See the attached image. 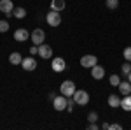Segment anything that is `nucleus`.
Segmentation results:
<instances>
[{"mask_svg":"<svg viewBox=\"0 0 131 130\" xmlns=\"http://www.w3.org/2000/svg\"><path fill=\"white\" fill-rule=\"evenodd\" d=\"M60 93L61 95H65V97H73V93H75V83L70 79L63 81L60 86Z\"/></svg>","mask_w":131,"mask_h":130,"instance_id":"nucleus-1","label":"nucleus"},{"mask_svg":"<svg viewBox=\"0 0 131 130\" xmlns=\"http://www.w3.org/2000/svg\"><path fill=\"white\" fill-rule=\"evenodd\" d=\"M73 102L79 104V106L89 104V93H88L86 90H77L75 93H73Z\"/></svg>","mask_w":131,"mask_h":130,"instance_id":"nucleus-2","label":"nucleus"},{"mask_svg":"<svg viewBox=\"0 0 131 130\" xmlns=\"http://www.w3.org/2000/svg\"><path fill=\"white\" fill-rule=\"evenodd\" d=\"M30 39H31V42H33V46H40V44H44L46 33H44L42 28H35V30L30 33Z\"/></svg>","mask_w":131,"mask_h":130,"instance_id":"nucleus-3","label":"nucleus"},{"mask_svg":"<svg viewBox=\"0 0 131 130\" xmlns=\"http://www.w3.org/2000/svg\"><path fill=\"white\" fill-rule=\"evenodd\" d=\"M46 21H47V25H51V27H60V25H61L60 12H58V11H51V12H47Z\"/></svg>","mask_w":131,"mask_h":130,"instance_id":"nucleus-4","label":"nucleus"},{"mask_svg":"<svg viewBox=\"0 0 131 130\" xmlns=\"http://www.w3.org/2000/svg\"><path fill=\"white\" fill-rule=\"evenodd\" d=\"M67 104H68V97H65V95H60V97H56L52 100V106H54L56 111H65L67 109Z\"/></svg>","mask_w":131,"mask_h":130,"instance_id":"nucleus-5","label":"nucleus"},{"mask_svg":"<svg viewBox=\"0 0 131 130\" xmlns=\"http://www.w3.org/2000/svg\"><path fill=\"white\" fill-rule=\"evenodd\" d=\"M96 62H98V58H96L94 55H84V56L81 58V65L86 67V69H91V67L96 65Z\"/></svg>","mask_w":131,"mask_h":130,"instance_id":"nucleus-6","label":"nucleus"},{"mask_svg":"<svg viewBox=\"0 0 131 130\" xmlns=\"http://www.w3.org/2000/svg\"><path fill=\"white\" fill-rule=\"evenodd\" d=\"M0 11H2L5 16H10L12 11H14V4H12V0H0Z\"/></svg>","mask_w":131,"mask_h":130,"instance_id":"nucleus-7","label":"nucleus"},{"mask_svg":"<svg viewBox=\"0 0 131 130\" xmlns=\"http://www.w3.org/2000/svg\"><path fill=\"white\" fill-rule=\"evenodd\" d=\"M39 55L44 60H49V58H52V48L47 46V44H40L39 46Z\"/></svg>","mask_w":131,"mask_h":130,"instance_id":"nucleus-8","label":"nucleus"},{"mask_svg":"<svg viewBox=\"0 0 131 130\" xmlns=\"http://www.w3.org/2000/svg\"><path fill=\"white\" fill-rule=\"evenodd\" d=\"M51 67H52L54 72H63V70L67 69V63H65L63 58H54V60L51 62Z\"/></svg>","mask_w":131,"mask_h":130,"instance_id":"nucleus-9","label":"nucleus"},{"mask_svg":"<svg viewBox=\"0 0 131 130\" xmlns=\"http://www.w3.org/2000/svg\"><path fill=\"white\" fill-rule=\"evenodd\" d=\"M14 39L18 40V42H23V40L30 39V32L26 30V28H18L16 33H14Z\"/></svg>","mask_w":131,"mask_h":130,"instance_id":"nucleus-10","label":"nucleus"},{"mask_svg":"<svg viewBox=\"0 0 131 130\" xmlns=\"http://www.w3.org/2000/svg\"><path fill=\"white\" fill-rule=\"evenodd\" d=\"M91 76L94 77V79H103V76H105V69L101 67V65H94V67H91Z\"/></svg>","mask_w":131,"mask_h":130,"instance_id":"nucleus-11","label":"nucleus"},{"mask_svg":"<svg viewBox=\"0 0 131 130\" xmlns=\"http://www.w3.org/2000/svg\"><path fill=\"white\" fill-rule=\"evenodd\" d=\"M21 67H23V69L25 70H35L37 69V62L33 60V58H25V60L21 62Z\"/></svg>","mask_w":131,"mask_h":130,"instance_id":"nucleus-12","label":"nucleus"},{"mask_svg":"<svg viewBox=\"0 0 131 130\" xmlns=\"http://www.w3.org/2000/svg\"><path fill=\"white\" fill-rule=\"evenodd\" d=\"M65 9V0H51V11H61Z\"/></svg>","mask_w":131,"mask_h":130,"instance_id":"nucleus-13","label":"nucleus"},{"mask_svg":"<svg viewBox=\"0 0 131 130\" xmlns=\"http://www.w3.org/2000/svg\"><path fill=\"white\" fill-rule=\"evenodd\" d=\"M119 91L122 95H129L131 93V83L126 81V83H119Z\"/></svg>","mask_w":131,"mask_h":130,"instance_id":"nucleus-14","label":"nucleus"},{"mask_svg":"<svg viewBox=\"0 0 131 130\" xmlns=\"http://www.w3.org/2000/svg\"><path fill=\"white\" fill-rule=\"evenodd\" d=\"M121 107L124 111H131V93L129 95H124V99L121 100Z\"/></svg>","mask_w":131,"mask_h":130,"instance_id":"nucleus-15","label":"nucleus"},{"mask_svg":"<svg viewBox=\"0 0 131 130\" xmlns=\"http://www.w3.org/2000/svg\"><path fill=\"white\" fill-rule=\"evenodd\" d=\"M9 62L12 63V65H19L21 62H23V56H21V53H10Z\"/></svg>","mask_w":131,"mask_h":130,"instance_id":"nucleus-16","label":"nucleus"},{"mask_svg":"<svg viewBox=\"0 0 131 130\" xmlns=\"http://www.w3.org/2000/svg\"><path fill=\"white\" fill-rule=\"evenodd\" d=\"M12 14H14V16H16L18 20H23V18L26 16V9H23V7H14Z\"/></svg>","mask_w":131,"mask_h":130,"instance_id":"nucleus-17","label":"nucleus"},{"mask_svg":"<svg viewBox=\"0 0 131 130\" xmlns=\"http://www.w3.org/2000/svg\"><path fill=\"white\" fill-rule=\"evenodd\" d=\"M108 106H110V107H119V106H121V99H119L117 95H110V97H108Z\"/></svg>","mask_w":131,"mask_h":130,"instance_id":"nucleus-18","label":"nucleus"},{"mask_svg":"<svg viewBox=\"0 0 131 130\" xmlns=\"http://www.w3.org/2000/svg\"><path fill=\"white\" fill-rule=\"evenodd\" d=\"M121 70H122V74H129L131 72V62H126V63H122V67H121Z\"/></svg>","mask_w":131,"mask_h":130,"instance_id":"nucleus-19","label":"nucleus"},{"mask_svg":"<svg viewBox=\"0 0 131 130\" xmlns=\"http://www.w3.org/2000/svg\"><path fill=\"white\" fill-rule=\"evenodd\" d=\"M7 30H9V23L5 20H0V33H5Z\"/></svg>","mask_w":131,"mask_h":130,"instance_id":"nucleus-20","label":"nucleus"},{"mask_svg":"<svg viewBox=\"0 0 131 130\" xmlns=\"http://www.w3.org/2000/svg\"><path fill=\"white\" fill-rule=\"evenodd\" d=\"M88 120H89V123H96V120H98V112H96V111H91L89 114H88Z\"/></svg>","mask_w":131,"mask_h":130,"instance_id":"nucleus-21","label":"nucleus"},{"mask_svg":"<svg viewBox=\"0 0 131 130\" xmlns=\"http://www.w3.org/2000/svg\"><path fill=\"white\" fill-rule=\"evenodd\" d=\"M119 83H121V77H119L117 74L110 76V84H112V86H119Z\"/></svg>","mask_w":131,"mask_h":130,"instance_id":"nucleus-22","label":"nucleus"},{"mask_svg":"<svg viewBox=\"0 0 131 130\" xmlns=\"http://www.w3.org/2000/svg\"><path fill=\"white\" fill-rule=\"evenodd\" d=\"M119 5V0H107V7L108 9H117Z\"/></svg>","mask_w":131,"mask_h":130,"instance_id":"nucleus-23","label":"nucleus"},{"mask_svg":"<svg viewBox=\"0 0 131 130\" xmlns=\"http://www.w3.org/2000/svg\"><path fill=\"white\" fill-rule=\"evenodd\" d=\"M124 60H126V62H131V46L124 49Z\"/></svg>","mask_w":131,"mask_h":130,"instance_id":"nucleus-24","label":"nucleus"},{"mask_svg":"<svg viewBox=\"0 0 131 130\" xmlns=\"http://www.w3.org/2000/svg\"><path fill=\"white\" fill-rule=\"evenodd\" d=\"M72 109H73V100L68 99V104H67V111H72Z\"/></svg>","mask_w":131,"mask_h":130,"instance_id":"nucleus-25","label":"nucleus"},{"mask_svg":"<svg viewBox=\"0 0 131 130\" xmlns=\"http://www.w3.org/2000/svg\"><path fill=\"white\" fill-rule=\"evenodd\" d=\"M122 127L119 125V123H114V125H110V130H121Z\"/></svg>","mask_w":131,"mask_h":130,"instance_id":"nucleus-26","label":"nucleus"},{"mask_svg":"<svg viewBox=\"0 0 131 130\" xmlns=\"http://www.w3.org/2000/svg\"><path fill=\"white\" fill-rule=\"evenodd\" d=\"M37 53H39V48H33V46H31L30 48V55H37Z\"/></svg>","mask_w":131,"mask_h":130,"instance_id":"nucleus-27","label":"nucleus"},{"mask_svg":"<svg viewBox=\"0 0 131 130\" xmlns=\"http://www.w3.org/2000/svg\"><path fill=\"white\" fill-rule=\"evenodd\" d=\"M89 130H98V125L96 123H89Z\"/></svg>","mask_w":131,"mask_h":130,"instance_id":"nucleus-28","label":"nucleus"},{"mask_svg":"<svg viewBox=\"0 0 131 130\" xmlns=\"http://www.w3.org/2000/svg\"><path fill=\"white\" fill-rule=\"evenodd\" d=\"M101 128H103V130H110V125H108V123H103Z\"/></svg>","mask_w":131,"mask_h":130,"instance_id":"nucleus-29","label":"nucleus"},{"mask_svg":"<svg viewBox=\"0 0 131 130\" xmlns=\"http://www.w3.org/2000/svg\"><path fill=\"white\" fill-rule=\"evenodd\" d=\"M56 97H58L56 93H49V100H54V99H56Z\"/></svg>","mask_w":131,"mask_h":130,"instance_id":"nucleus-30","label":"nucleus"},{"mask_svg":"<svg viewBox=\"0 0 131 130\" xmlns=\"http://www.w3.org/2000/svg\"><path fill=\"white\" fill-rule=\"evenodd\" d=\"M128 81H129V83H131V72H129V74H128Z\"/></svg>","mask_w":131,"mask_h":130,"instance_id":"nucleus-31","label":"nucleus"}]
</instances>
